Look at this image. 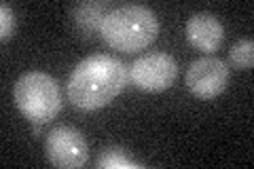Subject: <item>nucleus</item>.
Wrapping results in <instances>:
<instances>
[{"mask_svg":"<svg viewBox=\"0 0 254 169\" xmlns=\"http://www.w3.org/2000/svg\"><path fill=\"white\" fill-rule=\"evenodd\" d=\"M129 70L108 53H93L76 63L68 80V98L78 110H98L121 95Z\"/></svg>","mask_w":254,"mask_h":169,"instance_id":"1","label":"nucleus"},{"mask_svg":"<svg viewBox=\"0 0 254 169\" xmlns=\"http://www.w3.org/2000/svg\"><path fill=\"white\" fill-rule=\"evenodd\" d=\"M100 34L110 49L123 53L142 51L159 34V19L144 4H123L106 13Z\"/></svg>","mask_w":254,"mask_h":169,"instance_id":"2","label":"nucleus"},{"mask_svg":"<svg viewBox=\"0 0 254 169\" xmlns=\"http://www.w3.org/2000/svg\"><path fill=\"white\" fill-rule=\"evenodd\" d=\"M13 98L19 112L32 123H49L62 110L60 85L47 72L32 70L21 74L15 83Z\"/></svg>","mask_w":254,"mask_h":169,"instance_id":"3","label":"nucleus"},{"mask_svg":"<svg viewBox=\"0 0 254 169\" xmlns=\"http://www.w3.org/2000/svg\"><path fill=\"white\" fill-rule=\"evenodd\" d=\"M178 76V63L168 53L155 51L138 57L129 66V80L138 89L148 93L165 91L174 85Z\"/></svg>","mask_w":254,"mask_h":169,"instance_id":"4","label":"nucleus"},{"mask_svg":"<svg viewBox=\"0 0 254 169\" xmlns=\"http://www.w3.org/2000/svg\"><path fill=\"white\" fill-rule=\"evenodd\" d=\"M47 159L51 161L55 167L62 169H78L89 161V144H87L85 135L74 129V127H55V129L47 135L45 142Z\"/></svg>","mask_w":254,"mask_h":169,"instance_id":"5","label":"nucleus"},{"mask_svg":"<svg viewBox=\"0 0 254 169\" xmlns=\"http://www.w3.org/2000/svg\"><path fill=\"white\" fill-rule=\"evenodd\" d=\"M185 83L189 91L199 100H212L220 95L229 85V66L216 55H203L195 59L187 70Z\"/></svg>","mask_w":254,"mask_h":169,"instance_id":"6","label":"nucleus"},{"mask_svg":"<svg viewBox=\"0 0 254 169\" xmlns=\"http://www.w3.org/2000/svg\"><path fill=\"white\" fill-rule=\"evenodd\" d=\"M187 36L189 43L203 53L212 55L220 47L225 38V28L220 19L212 13H195L187 21Z\"/></svg>","mask_w":254,"mask_h":169,"instance_id":"7","label":"nucleus"},{"mask_svg":"<svg viewBox=\"0 0 254 169\" xmlns=\"http://www.w3.org/2000/svg\"><path fill=\"white\" fill-rule=\"evenodd\" d=\"M95 167L98 169H142L138 161H133L129 157V152L119 146H110L106 150H102L98 161H95Z\"/></svg>","mask_w":254,"mask_h":169,"instance_id":"8","label":"nucleus"},{"mask_svg":"<svg viewBox=\"0 0 254 169\" xmlns=\"http://www.w3.org/2000/svg\"><path fill=\"white\" fill-rule=\"evenodd\" d=\"M102 11H104V6H102V4L83 2V4H78L76 9L72 11V15H74L76 26L83 28L87 34H89V32H95V30L102 28V21H104V17H106Z\"/></svg>","mask_w":254,"mask_h":169,"instance_id":"9","label":"nucleus"},{"mask_svg":"<svg viewBox=\"0 0 254 169\" xmlns=\"http://www.w3.org/2000/svg\"><path fill=\"white\" fill-rule=\"evenodd\" d=\"M229 61L237 70H250L254 63V45L250 38H240L229 49Z\"/></svg>","mask_w":254,"mask_h":169,"instance_id":"10","label":"nucleus"},{"mask_svg":"<svg viewBox=\"0 0 254 169\" xmlns=\"http://www.w3.org/2000/svg\"><path fill=\"white\" fill-rule=\"evenodd\" d=\"M15 32V15L13 9L9 6V2H2L0 4V38L2 43H6Z\"/></svg>","mask_w":254,"mask_h":169,"instance_id":"11","label":"nucleus"}]
</instances>
